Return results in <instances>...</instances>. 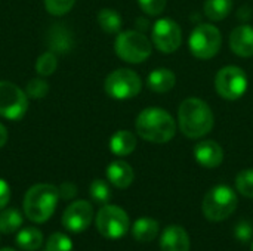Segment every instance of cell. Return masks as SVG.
Segmentation results:
<instances>
[{
  "instance_id": "cell-1",
  "label": "cell",
  "mask_w": 253,
  "mask_h": 251,
  "mask_svg": "<svg viewBox=\"0 0 253 251\" xmlns=\"http://www.w3.org/2000/svg\"><path fill=\"white\" fill-rule=\"evenodd\" d=\"M178 126L190 139L203 138L213 129V112L205 101L188 98L179 105Z\"/></svg>"
},
{
  "instance_id": "cell-2",
  "label": "cell",
  "mask_w": 253,
  "mask_h": 251,
  "mask_svg": "<svg viewBox=\"0 0 253 251\" xmlns=\"http://www.w3.org/2000/svg\"><path fill=\"white\" fill-rule=\"evenodd\" d=\"M138 135L153 143H166L176 133L173 117L163 108L150 107L139 112L135 123Z\"/></svg>"
},
{
  "instance_id": "cell-3",
  "label": "cell",
  "mask_w": 253,
  "mask_h": 251,
  "mask_svg": "<svg viewBox=\"0 0 253 251\" xmlns=\"http://www.w3.org/2000/svg\"><path fill=\"white\" fill-rule=\"evenodd\" d=\"M59 191L50 183H37L31 186L24 197V213L34 223L47 222L59 201Z\"/></svg>"
},
{
  "instance_id": "cell-4",
  "label": "cell",
  "mask_w": 253,
  "mask_h": 251,
  "mask_svg": "<svg viewBox=\"0 0 253 251\" xmlns=\"http://www.w3.org/2000/svg\"><path fill=\"white\" fill-rule=\"evenodd\" d=\"M237 195L227 185L213 186L203 198L202 212L211 222H222L228 219L237 209Z\"/></svg>"
},
{
  "instance_id": "cell-5",
  "label": "cell",
  "mask_w": 253,
  "mask_h": 251,
  "mask_svg": "<svg viewBox=\"0 0 253 251\" xmlns=\"http://www.w3.org/2000/svg\"><path fill=\"white\" fill-rule=\"evenodd\" d=\"M114 49L117 56L125 62L141 64L151 55L153 46L144 33L136 30H127L117 36L114 41Z\"/></svg>"
},
{
  "instance_id": "cell-6",
  "label": "cell",
  "mask_w": 253,
  "mask_h": 251,
  "mask_svg": "<svg viewBox=\"0 0 253 251\" xmlns=\"http://www.w3.org/2000/svg\"><path fill=\"white\" fill-rule=\"evenodd\" d=\"M104 89L110 98L126 101L138 96L142 89V81L135 71L129 68H119L107 75Z\"/></svg>"
},
{
  "instance_id": "cell-7",
  "label": "cell",
  "mask_w": 253,
  "mask_h": 251,
  "mask_svg": "<svg viewBox=\"0 0 253 251\" xmlns=\"http://www.w3.org/2000/svg\"><path fill=\"white\" fill-rule=\"evenodd\" d=\"M222 37L221 31L212 24L197 25L188 38V46L191 53L199 59H211L221 49Z\"/></svg>"
},
{
  "instance_id": "cell-8",
  "label": "cell",
  "mask_w": 253,
  "mask_h": 251,
  "mask_svg": "<svg viewBox=\"0 0 253 251\" xmlns=\"http://www.w3.org/2000/svg\"><path fill=\"white\" fill-rule=\"evenodd\" d=\"M98 232L108 240H119L129 231L130 222L127 213L119 206L105 204L95 219Z\"/></svg>"
},
{
  "instance_id": "cell-9",
  "label": "cell",
  "mask_w": 253,
  "mask_h": 251,
  "mask_svg": "<svg viewBox=\"0 0 253 251\" xmlns=\"http://www.w3.org/2000/svg\"><path fill=\"white\" fill-rule=\"evenodd\" d=\"M215 89L221 98L227 101H236L248 90V75L240 67H224L216 72Z\"/></svg>"
},
{
  "instance_id": "cell-10",
  "label": "cell",
  "mask_w": 253,
  "mask_h": 251,
  "mask_svg": "<svg viewBox=\"0 0 253 251\" xmlns=\"http://www.w3.org/2000/svg\"><path fill=\"white\" fill-rule=\"evenodd\" d=\"M27 109V93L10 81H0V117L18 121L25 115Z\"/></svg>"
},
{
  "instance_id": "cell-11",
  "label": "cell",
  "mask_w": 253,
  "mask_h": 251,
  "mask_svg": "<svg viewBox=\"0 0 253 251\" xmlns=\"http://www.w3.org/2000/svg\"><path fill=\"white\" fill-rule=\"evenodd\" d=\"M154 46L163 53H173L179 49L182 33L179 25L170 18H160L154 22L151 31Z\"/></svg>"
},
{
  "instance_id": "cell-12",
  "label": "cell",
  "mask_w": 253,
  "mask_h": 251,
  "mask_svg": "<svg viewBox=\"0 0 253 251\" xmlns=\"http://www.w3.org/2000/svg\"><path fill=\"white\" fill-rule=\"evenodd\" d=\"M93 220V207L89 201L71 203L62 215V226L71 234L84 232Z\"/></svg>"
},
{
  "instance_id": "cell-13",
  "label": "cell",
  "mask_w": 253,
  "mask_h": 251,
  "mask_svg": "<svg viewBox=\"0 0 253 251\" xmlns=\"http://www.w3.org/2000/svg\"><path fill=\"white\" fill-rule=\"evenodd\" d=\"M194 158L200 166L206 169H215L222 163L224 151L215 141H202L194 146Z\"/></svg>"
},
{
  "instance_id": "cell-14",
  "label": "cell",
  "mask_w": 253,
  "mask_h": 251,
  "mask_svg": "<svg viewBox=\"0 0 253 251\" xmlns=\"http://www.w3.org/2000/svg\"><path fill=\"white\" fill-rule=\"evenodd\" d=\"M231 50L242 58L253 56V28L249 25H239L230 36Z\"/></svg>"
},
{
  "instance_id": "cell-15",
  "label": "cell",
  "mask_w": 253,
  "mask_h": 251,
  "mask_svg": "<svg viewBox=\"0 0 253 251\" xmlns=\"http://www.w3.org/2000/svg\"><path fill=\"white\" fill-rule=\"evenodd\" d=\"M162 251H190V237L181 226H168L160 237Z\"/></svg>"
},
{
  "instance_id": "cell-16",
  "label": "cell",
  "mask_w": 253,
  "mask_h": 251,
  "mask_svg": "<svg viewBox=\"0 0 253 251\" xmlns=\"http://www.w3.org/2000/svg\"><path fill=\"white\" fill-rule=\"evenodd\" d=\"M135 173L130 164H127L123 160H116L108 164L107 167V179L111 185H114L119 189L129 188L133 182Z\"/></svg>"
},
{
  "instance_id": "cell-17",
  "label": "cell",
  "mask_w": 253,
  "mask_h": 251,
  "mask_svg": "<svg viewBox=\"0 0 253 251\" xmlns=\"http://www.w3.org/2000/svg\"><path fill=\"white\" fill-rule=\"evenodd\" d=\"M47 44L53 53H67L73 47L71 33L62 24H55L47 33Z\"/></svg>"
},
{
  "instance_id": "cell-18",
  "label": "cell",
  "mask_w": 253,
  "mask_h": 251,
  "mask_svg": "<svg viewBox=\"0 0 253 251\" xmlns=\"http://www.w3.org/2000/svg\"><path fill=\"white\" fill-rule=\"evenodd\" d=\"M175 83H176V77L173 71L168 68H156L148 74V78H147L148 87L157 93L169 92L170 89H173Z\"/></svg>"
},
{
  "instance_id": "cell-19",
  "label": "cell",
  "mask_w": 253,
  "mask_h": 251,
  "mask_svg": "<svg viewBox=\"0 0 253 251\" xmlns=\"http://www.w3.org/2000/svg\"><path fill=\"white\" fill-rule=\"evenodd\" d=\"M136 148V138L129 130H117L110 139V149L117 157H126Z\"/></svg>"
},
{
  "instance_id": "cell-20",
  "label": "cell",
  "mask_w": 253,
  "mask_h": 251,
  "mask_svg": "<svg viewBox=\"0 0 253 251\" xmlns=\"http://www.w3.org/2000/svg\"><path fill=\"white\" fill-rule=\"evenodd\" d=\"M159 235V223L151 217H139L132 226V237L139 243H151Z\"/></svg>"
},
{
  "instance_id": "cell-21",
  "label": "cell",
  "mask_w": 253,
  "mask_h": 251,
  "mask_svg": "<svg viewBox=\"0 0 253 251\" xmlns=\"http://www.w3.org/2000/svg\"><path fill=\"white\" fill-rule=\"evenodd\" d=\"M16 244L24 251L39 250L43 244V234L37 228H24L18 231Z\"/></svg>"
},
{
  "instance_id": "cell-22",
  "label": "cell",
  "mask_w": 253,
  "mask_h": 251,
  "mask_svg": "<svg viewBox=\"0 0 253 251\" xmlns=\"http://www.w3.org/2000/svg\"><path fill=\"white\" fill-rule=\"evenodd\" d=\"M22 215L18 209L0 210V232L4 235L15 234L22 226Z\"/></svg>"
},
{
  "instance_id": "cell-23",
  "label": "cell",
  "mask_w": 253,
  "mask_h": 251,
  "mask_svg": "<svg viewBox=\"0 0 253 251\" xmlns=\"http://www.w3.org/2000/svg\"><path fill=\"white\" fill-rule=\"evenodd\" d=\"M233 9V0H206L203 10L211 21L225 19Z\"/></svg>"
},
{
  "instance_id": "cell-24",
  "label": "cell",
  "mask_w": 253,
  "mask_h": 251,
  "mask_svg": "<svg viewBox=\"0 0 253 251\" xmlns=\"http://www.w3.org/2000/svg\"><path fill=\"white\" fill-rule=\"evenodd\" d=\"M98 24L105 33L114 34L119 33L122 28V16L114 9H101L98 12Z\"/></svg>"
},
{
  "instance_id": "cell-25",
  "label": "cell",
  "mask_w": 253,
  "mask_h": 251,
  "mask_svg": "<svg viewBox=\"0 0 253 251\" xmlns=\"http://www.w3.org/2000/svg\"><path fill=\"white\" fill-rule=\"evenodd\" d=\"M58 68V59L53 52H44L37 58L36 62V71L40 77H49L52 75Z\"/></svg>"
},
{
  "instance_id": "cell-26",
  "label": "cell",
  "mask_w": 253,
  "mask_h": 251,
  "mask_svg": "<svg viewBox=\"0 0 253 251\" xmlns=\"http://www.w3.org/2000/svg\"><path fill=\"white\" fill-rule=\"evenodd\" d=\"M90 198L98 204H107L111 198V189L108 183L102 179H95L89 188Z\"/></svg>"
},
{
  "instance_id": "cell-27",
  "label": "cell",
  "mask_w": 253,
  "mask_h": 251,
  "mask_svg": "<svg viewBox=\"0 0 253 251\" xmlns=\"http://www.w3.org/2000/svg\"><path fill=\"white\" fill-rule=\"evenodd\" d=\"M44 251H73V241L68 235L55 232L47 238Z\"/></svg>"
},
{
  "instance_id": "cell-28",
  "label": "cell",
  "mask_w": 253,
  "mask_h": 251,
  "mask_svg": "<svg viewBox=\"0 0 253 251\" xmlns=\"http://www.w3.org/2000/svg\"><path fill=\"white\" fill-rule=\"evenodd\" d=\"M236 188L237 191L246 197L253 198V169L242 170L236 178Z\"/></svg>"
},
{
  "instance_id": "cell-29",
  "label": "cell",
  "mask_w": 253,
  "mask_h": 251,
  "mask_svg": "<svg viewBox=\"0 0 253 251\" xmlns=\"http://www.w3.org/2000/svg\"><path fill=\"white\" fill-rule=\"evenodd\" d=\"M47 92H49V84L42 77L30 80L27 83V87H25L27 96L33 98V99H42V98H44L47 95Z\"/></svg>"
},
{
  "instance_id": "cell-30",
  "label": "cell",
  "mask_w": 253,
  "mask_h": 251,
  "mask_svg": "<svg viewBox=\"0 0 253 251\" xmlns=\"http://www.w3.org/2000/svg\"><path fill=\"white\" fill-rule=\"evenodd\" d=\"M74 3L76 0H44V7L53 16H62L73 9Z\"/></svg>"
},
{
  "instance_id": "cell-31",
  "label": "cell",
  "mask_w": 253,
  "mask_h": 251,
  "mask_svg": "<svg viewBox=\"0 0 253 251\" xmlns=\"http://www.w3.org/2000/svg\"><path fill=\"white\" fill-rule=\"evenodd\" d=\"M166 1L168 0H138L139 7L148 16H157V15H160L165 10V7H166Z\"/></svg>"
},
{
  "instance_id": "cell-32",
  "label": "cell",
  "mask_w": 253,
  "mask_h": 251,
  "mask_svg": "<svg viewBox=\"0 0 253 251\" xmlns=\"http://www.w3.org/2000/svg\"><path fill=\"white\" fill-rule=\"evenodd\" d=\"M59 191V197L62 200H73L77 195V186L73 182H64L61 183V186L58 188Z\"/></svg>"
},
{
  "instance_id": "cell-33",
  "label": "cell",
  "mask_w": 253,
  "mask_h": 251,
  "mask_svg": "<svg viewBox=\"0 0 253 251\" xmlns=\"http://www.w3.org/2000/svg\"><path fill=\"white\" fill-rule=\"evenodd\" d=\"M10 186L4 179H0V210H3L10 201Z\"/></svg>"
},
{
  "instance_id": "cell-34",
  "label": "cell",
  "mask_w": 253,
  "mask_h": 251,
  "mask_svg": "<svg viewBox=\"0 0 253 251\" xmlns=\"http://www.w3.org/2000/svg\"><path fill=\"white\" fill-rule=\"evenodd\" d=\"M236 237L242 241H249L252 237V226L248 222H240L236 228Z\"/></svg>"
},
{
  "instance_id": "cell-35",
  "label": "cell",
  "mask_w": 253,
  "mask_h": 251,
  "mask_svg": "<svg viewBox=\"0 0 253 251\" xmlns=\"http://www.w3.org/2000/svg\"><path fill=\"white\" fill-rule=\"evenodd\" d=\"M7 136H9V135H7V129L0 123V149H1V148L4 146V143L7 142Z\"/></svg>"
},
{
  "instance_id": "cell-36",
  "label": "cell",
  "mask_w": 253,
  "mask_h": 251,
  "mask_svg": "<svg viewBox=\"0 0 253 251\" xmlns=\"http://www.w3.org/2000/svg\"><path fill=\"white\" fill-rule=\"evenodd\" d=\"M0 251H15V250H13V249H7V247H6V249H1Z\"/></svg>"
},
{
  "instance_id": "cell-37",
  "label": "cell",
  "mask_w": 253,
  "mask_h": 251,
  "mask_svg": "<svg viewBox=\"0 0 253 251\" xmlns=\"http://www.w3.org/2000/svg\"><path fill=\"white\" fill-rule=\"evenodd\" d=\"M251 250H252V251H253V243H252V247H251Z\"/></svg>"
}]
</instances>
